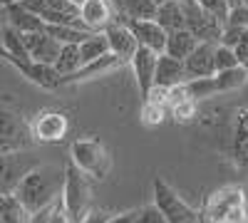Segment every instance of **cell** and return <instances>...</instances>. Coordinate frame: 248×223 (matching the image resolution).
<instances>
[{"mask_svg":"<svg viewBox=\"0 0 248 223\" xmlns=\"http://www.w3.org/2000/svg\"><path fill=\"white\" fill-rule=\"evenodd\" d=\"M67 178V166L60 164H40L20 181V186L15 189V196L20 198L30 213H37L47 206H52L55 201L62 196V186Z\"/></svg>","mask_w":248,"mask_h":223,"instance_id":"cell-1","label":"cell"},{"mask_svg":"<svg viewBox=\"0 0 248 223\" xmlns=\"http://www.w3.org/2000/svg\"><path fill=\"white\" fill-rule=\"evenodd\" d=\"M203 221L206 223H241L246 218V193L243 189L229 186L218 189L209 196L203 208Z\"/></svg>","mask_w":248,"mask_h":223,"instance_id":"cell-2","label":"cell"},{"mask_svg":"<svg viewBox=\"0 0 248 223\" xmlns=\"http://www.w3.org/2000/svg\"><path fill=\"white\" fill-rule=\"evenodd\" d=\"M62 206H65L67 216L72 223H82L92 208V189H90V181H87V174H82L72 161L67 164V178H65V186H62Z\"/></svg>","mask_w":248,"mask_h":223,"instance_id":"cell-3","label":"cell"},{"mask_svg":"<svg viewBox=\"0 0 248 223\" xmlns=\"http://www.w3.org/2000/svg\"><path fill=\"white\" fill-rule=\"evenodd\" d=\"M70 161L92 178H105L107 169H109V154L105 149V144L97 139H75L70 147Z\"/></svg>","mask_w":248,"mask_h":223,"instance_id":"cell-4","label":"cell"},{"mask_svg":"<svg viewBox=\"0 0 248 223\" xmlns=\"http://www.w3.org/2000/svg\"><path fill=\"white\" fill-rule=\"evenodd\" d=\"M40 159L30 149L20 151H0V196L3 193H15V189L35 166Z\"/></svg>","mask_w":248,"mask_h":223,"instance_id":"cell-5","label":"cell"},{"mask_svg":"<svg viewBox=\"0 0 248 223\" xmlns=\"http://www.w3.org/2000/svg\"><path fill=\"white\" fill-rule=\"evenodd\" d=\"M154 204L161 208L167 223H203V216L191 208L164 178H154Z\"/></svg>","mask_w":248,"mask_h":223,"instance_id":"cell-6","label":"cell"},{"mask_svg":"<svg viewBox=\"0 0 248 223\" xmlns=\"http://www.w3.org/2000/svg\"><path fill=\"white\" fill-rule=\"evenodd\" d=\"M32 141H35L32 127L17 112L0 104V151L30 149Z\"/></svg>","mask_w":248,"mask_h":223,"instance_id":"cell-7","label":"cell"},{"mask_svg":"<svg viewBox=\"0 0 248 223\" xmlns=\"http://www.w3.org/2000/svg\"><path fill=\"white\" fill-rule=\"evenodd\" d=\"M186 17V30H191L201 43H221L223 35V20L203 10L196 0H179Z\"/></svg>","mask_w":248,"mask_h":223,"instance_id":"cell-8","label":"cell"},{"mask_svg":"<svg viewBox=\"0 0 248 223\" xmlns=\"http://www.w3.org/2000/svg\"><path fill=\"white\" fill-rule=\"evenodd\" d=\"M25 5L45 25H82V28H87L79 17V5L72 3V0H25Z\"/></svg>","mask_w":248,"mask_h":223,"instance_id":"cell-9","label":"cell"},{"mask_svg":"<svg viewBox=\"0 0 248 223\" xmlns=\"http://www.w3.org/2000/svg\"><path fill=\"white\" fill-rule=\"evenodd\" d=\"M30 127H32L35 141H43V144H57V141H62L70 134V119H67V114H62V112L45 109V112H40L30 121Z\"/></svg>","mask_w":248,"mask_h":223,"instance_id":"cell-10","label":"cell"},{"mask_svg":"<svg viewBox=\"0 0 248 223\" xmlns=\"http://www.w3.org/2000/svg\"><path fill=\"white\" fill-rule=\"evenodd\" d=\"M105 32H107V40H109V50L122 59L124 65H129L134 52L139 50V43H137V37L129 30V25H127V20H124L122 13L105 28Z\"/></svg>","mask_w":248,"mask_h":223,"instance_id":"cell-11","label":"cell"},{"mask_svg":"<svg viewBox=\"0 0 248 223\" xmlns=\"http://www.w3.org/2000/svg\"><path fill=\"white\" fill-rule=\"evenodd\" d=\"M8 62H10L20 74H25L32 85L43 87V89H57V87L65 85V77L57 72L55 65L35 62V59H8Z\"/></svg>","mask_w":248,"mask_h":223,"instance_id":"cell-12","label":"cell"},{"mask_svg":"<svg viewBox=\"0 0 248 223\" xmlns=\"http://www.w3.org/2000/svg\"><path fill=\"white\" fill-rule=\"evenodd\" d=\"M156 59H159V52L149 50V47H139L132 57V72H134V79H137V87H139V94H141V102H147L152 89H154V74H156Z\"/></svg>","mask_w":248,"mask_h":223,"instance_id":"cell-13","label":"cell"},{"mask_svg":"<svg viewBox=\"0 0 248 223\" xmlns=\"http://www.w3.org/2000/svg\"><path fill=\"white\" fill-rule=\"evenodd\" d=\"M25 47H28L30 59H35V62L55 65L57 57H60V50H62V43L55 40L43 28V30H35V32H25Z\"/></svg>","mask_w":248,"mask_h":223,"instance_id":"cell-14","label":"cell"},{"mask_svg":"<svg viewBox=\"0 0 248 223\" xmlns=\"http://www.w3.org/2000/svg\"><path fill=\"white\" fill-rule=\"evenodd\" d=\"M124 20H127L129 30L134 32L139 47H149V50H154V52H159V55L167 50V37H169V32L164 30L154 17H152V20H129V17H124Z\"/></svg>","mask_w":248,"mask_h":223,"instance_id":"cell-15","label":"cell"},{"mask_svg":"<svg viewBox=\"0 0 248 223\" xmlns=\"http://www.w3.org/2000/svg\"><path fill=\"white\" fill-rule=\"evenodd\" d=\"M119 15L112 0H82L79 3V17L92 32L105 30L112 20Z\"/></svg>","mask_w":248,"mask_h":223,"instance_id":"cell-16","label":"cell"},{"mask_svg":"<svg viewBox=\"0 0 248 223\" xmlns=\"http://www.w3.org/2000/svg\"><path fill=\"white\" fill-rule=\"evenodd\" d=\"M189 79L216 74V43H199L196 50L184 59Z\"/></svg>","mask_w":248,"mask_h":223,"instance_id":"cell-17","label":"cell"},{"mask_svg":"<svg viewBox=\"0 0 248 223\" xmlns=\"http://www.w3.org/2000/svg\"><path fill=\"white\" fill-rule=\"evenodd\" d=\"M189 82V74H186V67H184V59H176L167 52H161L159 59H156V74H154V85L156 87H176V85H184Z\"/></svg>","mask_w":248,"mask_h":223,"instance_id":"cell-18","label":"cell"},{"mask_svg":"<svg viewBox=\"0 0 248 223\" xmlns=\"http://www.w3.org/2000/svg\"><path fill=\"white\" fill-rule=\"evenodd\" d=\"M122 65H124V62H122V59H119L114 52H107V55H102V57L92 59V62L82 65L75 74H67V77H65V85H70V82H85V79L102 77V74H107V72L122 67Z\"/></svg>","mask_w":248,"mask_h":223,"instance_id":"cell-19","label":"cell"},{"mask_svg":"<svg viewBox=\"0 0 248 223\" xmlns=\"http://www.w3.org/2000/svg\"><path fill=\"white\" fill-rule=\"evenodd\" d=\"M5 13V20L10 25H15L20 32H35V30H43L45 23L40 20L25 3H13V5H5L3 8Z\"/></svg>","mask_w":248,"mask_h":223,"instance_id":"cell-20","label":"cell"},{"mask_svg":"<svg viewBox=\"0 0 248 223\" xmlns=\"http://www.w3.org/2000/svg\"><path fill=\"white\" fill-rule=\"evenodd\" d=\"M0 43H3V57L5 59H30L28 47H25V32H20L8 20L3 23V32H0Z\"/></svg>","mask_w":248,"mask_h":223,"instance_id":"cell-21","label":"cell"},{"mask_svg":"<svg viewBox=\"0 0 248 223\" xmlns=\"http://www.w3.org/2000/svg\"><path fill=\"white\" fill-rule=\"evenodd\" d=\"M201 43V40L191 32V30H186V28H181V30H174V32H169V37H167V55H171V57H176V59H186L194 50H196V45Z\"/></svg>","mask_w":248,"mask_h":223,"instance_id":"cell-22","label":"cell"},{"mask_svg":"<svg viewBox=\"0 0 248 223\" xmlns=\"http://www.w3.org/2000/svg\"><path fill=\"white\" fill-rule=\"evenodd\" d=\"M156 23L167 30V32H174V30H181L186 28V17H184V8L179 0H167V3H161L159 10H156Z\"/></svg>","mask_w":248,"mask_h":223,"instance_id":"cell-23","label":"cell"},{"mask_svg":"<svg viewBox=\"0 0 248 223\" xmlns=\"http://www.w3.org/2000/svg\"><path fill=\"white\" fill-rule=\"evenodd\" d=\"M0 223H30V211L20 204L15 193L0 196Z\"/></svg>","mask_w":248,"mask_h":223,"instance_id":"cell-24","label":"cell"},{"mask_svg":"<svg viewBox=\"0 0 248 223\" xmlns=\"http://www.w3.org/2000/svg\"><path fill=\"white\" fill-rule=\"evenodd\" d=\"M79 52H82V62H92V59L102 57V55H107L112 52L109 50V40H107V32L105 30H99V32H90L85 40L79 43Z\"/></svg>","mask_w":248,"mask_h":223,"instance_id":"cell-25","label":"cell"},{"mask_svg":"<svg viewBox=\"0 0 248 223\" xmlns=\"http://www.w3.org/2000/svg\"><path fill=\"white\" fill-rule=\"evenodd\" d=\"M214 82H216V89L218 94L221 92H231V89H238L248 82V67L246 65H238L233 70H221L214 74Z\"/></svg>","mask_w":248,"mask_h":223,"instance_id":"cell-26","label":"cell"},{"mask_svg":"<svg viewBox=\"0 0 248 223\" xmlns=\"http://www.w3.org/2000/svg\"><path fill=\"white\" fill-rule=\"evenodd\" d=\"M159 5L154 0H122V8L119 13L129 20H152L156 17Z\"/></svg>","mask_w":248,"mask_h":223,"instance_id":"cell-27","label":"cell"},{"mask_svg":"<svg viewBox=\"0 0 248 223\" xmlns=\"http://www.w3.org/2000/svg\"><path fill=\"white\" fill-rule=\"evenodd\" d=\"M82 65H85V62H82L79 45H62L60 57H57V62H55L57 72H60L62 77H67V74H75Z\"/></svg>","mask_w":248,"mask_h":223,"instance_id":"cell-28","label":"cell"},{"mask_svg":"<svg viewBox=\"0 0 248 223\" xmlns=\"http://www.w3.org/2000/svg\"><path fill=\"white\" fill-rule=\"evenodd\" d=\"M45 30H47L55 40H60L62 45H79L82 40L92 32V30L82 28V25H45Z\"/></svg>","mask_w":248,"mask_h":223,"instance_id":"cell-29","label":"cell"},{"mask_svg":"<svg viewBox=\"0 0 248 223\" xmlns=\"http://www.w3.org/2000/svg\"><path fill=\"white\" fill-rule=\"evenodd\" d=\"M184 89H186V94H189L191 99H196V102L218 94L216 82H214V74L211 77H194V79H189V82H184Z\"/></svg>","mask_w":248,"mask_h":223,"instance_id":"cell-30","label":"cell"},{"mask_svg":"<svg viewBox=\"0 0 248 223\" xmlns=\"http://www.w3.org/2000/svg\"><path fill=\"white\" fill-rule=\"evenodd\" d=\"M196 112H199V102H196V99H191V97H184V99H179V102H174L169 107V114L174 117V121H179V124L191 121L196 117Z\"/></svg>","mask_w":248,"mask_h":223,"instance_id":"cell-31","label":"cell"},{"mask_svg":"<svg viewBox=\"0 0 248 223\" xmlns=\"http://www.w3.org/2000/svg\"><path fill=\"white\" fill-rule=\"evenodd\" d=\"M169 107L167 104H159V102H152V99H147L141 107V124H147V127H159L164 117H167Z\"/></svg>","mask_w":248,"mask_h":223,"instance_id":"cell-32","label":"cell"},{"mask_svg":"<svg viewBox=\"0 0 248 223\" xmlns=\"http://www.w3.org/2000/svg\"><path fill=\"white\" fill-rule=\"evenodd\" d=\"M238 65H241V59H238L236 50L229 47V45H223V43H216V72H221V70H233V67H238Z\"/></svg>","mask_w":248,"mask_h":223,"instance_id":"cell-33","label":"cell"},{"mask_svg":"<svg viewBox=\"0 0 248 223\" xmlns=\"http://www.w3.org/2000/svg\"><path fill=\"white\" fill-rule=\"evenodd\" d=\"M137 223H167V218L156 204H149L144 208H137Z\"/></svg>","mask_w":248,"mask_h":223,"instance_id":"cell-34","label":"cell"},{"mask_svg":"<svg viewBox=\"0 0 248 223\" xmlns=\"http://www.w3.org/2000/svg\"><path fill=\"white\" fill-rule=\"evenodd\" d=\"M196 3H199L203 10H209L211 15H216L218 20H223V25H226V15H229V0H196Z\"/></svg>","mask_w":248,"mask_h":223,"instance_id":"cell-35","label":"cell"},{"mask_svg":"<svg viewBox=\"0 0 248 223\" xmlns=\"http://www.w3.org/2000/svg\"><path fill=\"white\" fill-rule=\"evenodd\" d=\"M226 25H233V28H248V5H236L229 10L226 15Z\"/></svg>","mask_w":248,"mask_h":223,"instance_id":"cell-36","label":"cell"},{"mask_svg":"<svg viewBox=\"0 0 248 223\" xmlns=\"http://www.w3.org/2000/svg\"><path fill=\"white\" fill-rule=\"evenodd\" d=\"M233 50H236V55H238V59H241V65L248 67V28L243 30V35H241V40H238V45H236Z\"/></svg>","mask_w":248,"mask_h":223,"instance_id":"cell-37","label":"cell"},{"mask_svg":"<svg viewBox=\"0 0 248 223\" xmlns=\"http://www.w3.org/2000/svg\"><path fill=\"white\" fill-rule=\"evenodd\" d=\"M107 221H109V213L97 211V208H92L85 218H82V223H107Z\"/></svg>","mask_w":248,"mask_h":223,"instance_id":"cell-38","label":"cell"},{"mask_svg":"<svg viewBox=\"0 0 248 223\" xmlns=\"http://www.w3.org/2000/svg\"><path fill=\"white\" fill-rule=\"evenodd\" d=\"M107 223H137V211H127V213H117L109 216Z\"/></svg>","mask_w":248,"mask_h":223,"instance_id":"cell-39","label":"cell"},{"mask_svg":"<svg viewBox=\"0 0 248 223\" xmlns=\"http://www.w3.org/2000/svg\"><path fill=\"white\" fill-rule=\"evenodd\" d=\"M3 23H5V13L0 8V32H3ZM0 57H3V43H0Z\"/></svg>","mask_w":248,"mask_h":223,"instance_id":"cell-40","label":"cell"},{"mask_svg":"<svg viewBox=\"0 0 248 223\" xmlns=\"http://www.w3.org/2000/svg\"><path fill=\"white\" fill-rule=\"evenodd\" d=\"M13 3H25V0H0V8H5V5H13Z\"/></svg>","mask_w":248,"mask_h":223,"instance_id":"cell-41","label":"cell"},{"mask_svg":"<svg viewBox=\"0 0 248 223\" xmlns=\"http://www.w3.org/2000/svg\"><path fill=\"white\" fill-rule=\"evenodd\" d=\"M112 3H114V8H117V10L122 8V0H112Z\"/></svg>","mask_w":248,"mask_h":223,"instance_id":"cell-42","label":"cell"},{"mask_svg":"<svg viewBox=\"0 0 248 223\" xmlns=\"http://www.w3.org/2000/svg\"><path fill=\"white\" fill-rule=\"evenodd\" d=\"M154 3H156V5H161V3H167V0H154Z\"/></svg>","mask_w":248,"mask_h":223,"instance_id":"cell-43","label":"cell"},{"mask_svg":"<svg viewBox=\"0 0 248 223\" xmlns=\"http://www.w3.org/2000/svg\"><path fill=\"white\" fill-rule=\"evenodd\" d=\"M241 223H248V216H246V218H243V221H241Z\"/></svg>","mask_w":248,"mask_h":223,"instance_id":"cell-44","label":"cell"},{"mask_svg":"<svg viewBox=\"0 0 248 223\" xmlns=\"http://www.w3.org/2000/svg\"><path fill=\"white\" fill-rule=\"evenodd\" d=\"M72 3H77V5H79V3H82V0H72Z\"/></svg>","mask_w":248,"mask_h":223,"instance_id":"cell-45","label":"cell"},{"mask_svg":"<svg viewBox=\"0 0 248 223\" xmlns=\"http://www.w3.org/2000/svg\"><path fill=\"white\" fill-rule=\"evenodd\" d=\"M243 5H248V0H243Z\"/></svg>","mask_w":248,"mask_h":223,"instance_id":"cell-46","label":"cell"},{"mask_svg":"<svg viewBox=\"0 0 248 223\" xmlns=\"http://www.w3.org/2000/svg\"><path fill=\"white\" fill-rule=\"evenodd\" d=\"M203 223H206V221H203Z\"/></svg>","mask_w":248,"mask_h":223,"instance_id":"cell-47","label":"cell"}]
</instances>
